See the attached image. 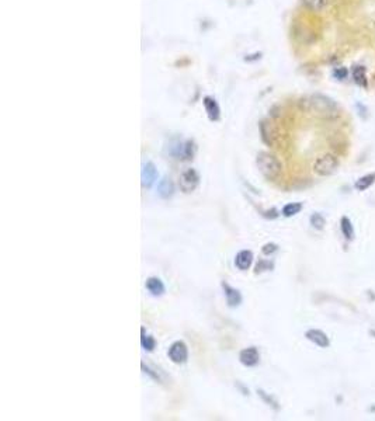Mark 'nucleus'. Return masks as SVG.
Wrapping results in <instances>:
<instances>
[{
	"instance_id": "nucleus-18",
	"label": "nucleus",
	"mask_w": 375,
	"mask_h": 421,
	"mask_svg": "<svg viewBox=\"0 0 375 421\" xmlns=\"http://www.w3.org/2000/svg\"><path fill=\"white\" fill-rule=\"evenodd\" d=\"M302 210V204L301 202H290L287 205H284L283 208V215L285 218H291L294 215L300 213Z\"/></svg>"
},
{
	"instance_id": "nucleus-8",
	"label": "nucleus",
	"mask_w": 375,
	"mask_h": 421,
	"mask_svg": "<svg viewBox=\"0 0 375 421\" xmlns=\"http://www.w3.org/2000/svg\"><path fill=\"white\" fill-rule=\"evenodd\" d=\"M305 337L309 340L311 343H313L315 346H318L320 348H328L330 346L329 337L326 336V333H323L322 330L311 329L305 333Z\"/></svg>"
},
{
	"instance_id": "nucleus-10",
	"label": "nucleus",
	"mask_w": 375,
	"mask_h": 421,
	"mask_svg": "<svg viewBox=\"0 0 375 421\" xmlns=\"http://www.w3.org/2000/svg\"><path fill=\"white\" fill-rule=\"evenodd\" d=\"M253 263V253L249 250H242L239 251L235 257V266L238 267L240 271H246L250 268Z\"/></svg>"
},
{
	"instance_id": "nucleus-19",
	"label": "nucleus",
	"mask_w": 375,
	"mask_h": 421,
	"mask_svg": "<svg viewBox=\"0 0 375 421\" xmlns=\"http://www.w3.org/2000/svg\"><path fill=\"white\" fill-rule=\"evenodd\" d=\"M353 79H354V82H356L358 86L367 87L366 69H364L363 66H356V68L353 69Z\"/></svg>"
},
{
	"instance_id": "nucleus-6",
	"label": "nucleus",
	"mask_w": 375,
	"mask_h": 421,
	"mask_svg": "<svg viewBox=\"0 0 375 421\" xmlns=\"http://www.w3.org/2000/svg\"><path fill=\"white\" fill-rule=\"evenodd\" d=\"M195 153V146L191 140H187L184 143H179L174 146V150H172V155L176 159H182V160H191L192 156Z\"/></svg>"
},
{
	"instance_id": "nucleus-17",
	"label": "nucleus",
	"mask_w": 375,
	"mask_h": 421,
	"mask_svg": "<svg viewBox=\"0 0 375 421\" xmlns=\"http://www.w3.org/2000/svg\"><path fill=\"white\" fill-rule=\"evenodd\" d=\"M375 183V173H370V174H366V175H363V177H360L358 180L356 181V184H354V187H356L357 191H366V190H368L373 184Z\"/></svg>"
},
{
	"instance_id": "nucleus-22",
	"label": "nucleus",
	"mask_w": 375,
	"mask_h": 421,
	"mask_svg": "<svg viewBox=\"0 0 375 421\" xmlns=\"http://www.w3.org/2000/svg\"><path fill=\"white\" fill-rule=\"evenodd\" d=\"M141 344L142 347L145 348L147 351H153V348L156 347V341L152 336H145V330L142 329V339H141Z\"/></svg>"
},
{
	"instance_id": "nucleus-1",
	"label": "nucleus",
	"mask_w": 375,
	"mask_h": 421,
	"mask_svg": "<svg viewBox=\"0 0 375 421\" xmlns=\"http://www.w3.org/2000/svg\"><path fill=\"white\" fill-rule=\"evenodd\" d=\"M306 108L319 118H336L340 114L338 104L323 94L311 96L306 100Z\"/></svg>"
},
{
	"instance_id": "nucleus-7",
	"label": "nucleus",
	"mask_w": 375,
	"mask_h": 421,
	"mask_svg": "<svg viewBox=\"0 0 375 421\" xmlns=\"http://www.w3.org/2000/svg\"><path fill=\"white\" fill-rule=\"evenodd\" d=\"M239 361L240 364L245 366H256L260 361V354L256 347L245 348L240 351L239 354Z\"/></svg>"
},
{
	"instance_id": "nucleus-2",
	"label": "nucleus",
	"mask_w": 375,
	"mask_h": 421,
	"mask_svg": "<svg viewBox=\"0 0 375 421\" xmlns=\"http://www.w3.org/2000/svg\"><path fill=\"white\" fill-rule=\"evenodd\" d=\"M256 165L259 172L263 174V177L273 181L275 180L283 170L281 162L274 155L268 152H259L256 156Z\"/></svg>"
},
{
	"instance_id": "nucleus-12",
	"label": "nucleus",
	"mask_w": 375,
	"mask_h": 421,
	"mask_svg": "<svg viewBox=\"0 0 375 421\" xmlns=\"http://www.w3.org/2000/svg\"><path fill=\"white\" fill-rule=\"evenodd\" d=\"M260 134H262V139H263L264 143L270 145V146L274 143V139L277 135H275V129L271 122L263 121V122L260 124Z\"/></svg>"
},
{
	"instance_id": "nucleus-21",
	"label": "nucleus",
	"mask_w": 375,
	"mask_h": 421,
	"mask_svg": "<svg viewBox=\"0 0 375 421\" xmlns=\"http://www.w3.org/2000/svg\"><path fill=\"white\" fill-rule=\"evenodd\" d=\"M311 225L313 229L322 230L323 228H325V225H326V219L323 218V215H322V213L315 212V213L311 216Z\"/></svg>"
},
{
	"instance_id": "nucleus-11",
	"label": "nucleus",
	"mask_w": 375,
	"mask_h": 421,
	"mask_svg": "<svg viewBox=\"0 0 375 421\" xmlns=\"http://www.w3.org/2000/svg\"><path fill=\"white\" fill-rule=\"evenodd\" d=\"M222 288H224V292H225V296H226V302L230 308H236L240 305L242 302V295L239 292L238 289L232 288L230 285H228L226 282L222 284Z\"/></svg>"
},
{
	"instance_id": "nucleus-3",
	"label": "nucleus",
	"mask_w": 375,
	"mask_h": 421,
	"mask_svg": "<svg viewBox=\"0 0 375 421\" xmlns=\"http://www.w3.org/2000/svg\"><path fill=\"white\" fill-rule=\"evenodd\" d=\"M338 167V159L332 153H325L319 156L313 163V172L320 177H329L336 173Z\"/></svg>"
},
{
	"instance_id": "nucleus-23",
	"label": "nucleus",
	"mask_w": 375,
	"mask_h": 421,
	"mask_svg": "<svg viewBox=\"0 0 375 421\" xmlns=\"http://www.w3.org/2000/svg\"><path fill=\"white\" fill-rule=\"evenodd\" d=\"M277 245H274V243H268V245H265V246H263V253L264 254H273L274 251H277Z\"/></svg>"
},
{
	"instance_id": "nucleus-9",
	"label": "nucleus",
	"mask_w": 375,
	"mask_h": 421,
	"mask_svg": "<svg viewBox=\"0 0 375 421\" xmlns=\"http://www.w3.org/2000/svg\"><path fill=\"white\" fill-rule=\"evenodd\" d=\"M141 178H142V185L150 188L155 181L157 180V170L153 163H147L142 167V173H141Z\"/></svg>"
},
{
	"instance_id": "nucleus-14",
	"label": "nucleus",
	"mask_w": 375,
	"mask_h": 421,
	"mask_svg": "<svg viewBox=\"0 0 375 421\" xmlns=\"http://www.w3.org/2000/svg\"><path fill=\"white\" fill-rule=\"evenodd\" d=\"M204 107H205V111L208 114L211 121H218L221 117V110L218 103L214 100L212 97H205L204 99Z\"/></svg>"
},
{
	"instance_id": "nucleus-5",
	"label": "nucleus",
	"mask_w": 375,
	"mask_h": 421,
	"mask_svg": "<svg viewBox=\"0 0 375 421\" xmlns=\"http://www.w3.org/2000/svg\"><path fill=\"white\" fill-rule=\"evenodd\" d=\"M167 354L174 364H184L188 358V350L183 341H176L172 344V347L169 348Z\"/></svg>"
},
{
	"instance_id": "nucleus-16",
	"label": "nucleus",
	"mask_w": 375,
	"mask_h": 421,
	"mask_svg": "<svg viewBox=\"0 0 375 421\" xmlns=\"http://www.w3.org/2000/svg\"><path fill=\"white\" fill-rule=\"evenodd\" d=\"M340 230H341V235L348 242L354 239V226H353L351 220L348 219L347 216H343L340 219Z\"/></svg>"
},
{
	"instance_id": "nucleus-13",
	"label": "nucleus",
	"mask_w": 375,
	"mask_h": 421,
	"mask_svg": "<svg viewBox=\"0 0 375 421\" xmlns=\"http://www.w3.org/2000/svg\"><path fill=\"white\" fill-rule=\"evenodd\" d=\"M145 286H147L149 293L153 296H162L165 293V285L162 282V280H159L157 277H149Z\"/></svg>"
},
{
	"instance_id": "nucleus-4",
	"label": "nucleus",
	"mask_w": 375,
	"mask_h": 421,
	"mask_svg": "<svg viewBox=\"0 0 375 421\" xmlns=\"http://www.w3.org/2000/svg\"><path fill=\"white\" fill-rule=\"evenodd\" d=\"M200 184V174L194 169H187L179 177V187L184 194L192 192Z\"/></svg>"
},
{
	"instance_id": "nucleus-20",
	"label": "nucleus",
	"mask_w": 375,
	"mask_h": 421,
	"mask_svg": "<svg viewBox=\"0 0 375 421\" xmlns=\"http://www.w3.org/2000/svg\"><path fill=\"white\" fill-rule=\"evenodd\" d=\"M329 0H302L303 6L308 7L312 11H320L325 9V6L328 4Z\"/></svg>"
},
{
	"instance_id": "nucleus-15",
	"label": "nucleus",
	"mask_w": 375,
	"mask_h": 421,
	"mask_svg": "<svg viewBox=\"0 0 375 421\" xmlns=\"http://www.w3.org/2000/svg\"><path fill=\"white\" fill-rule=\"evenodd\" d=\"M157 194H159L162 198H165V200L170 198L174 194L173 181H172L170 178H167V177L162 178V180L159 181V184H157Z\"/></svg>"
}]
</instances>
